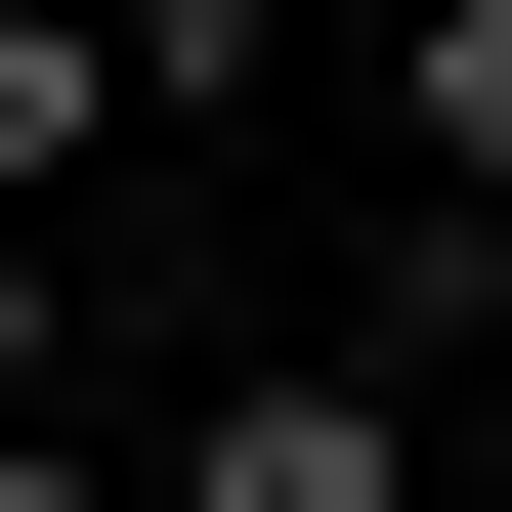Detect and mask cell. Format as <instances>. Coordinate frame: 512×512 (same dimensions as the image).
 <instances>
[{"mask_svg":"<svg viewBox=\"0 0 512 512\" xmlns=\"http://www.w3.org/2000/svg\"><path fill=\"white\" fill-rule=\"evenodd\" d=\"M171 512H427L384 342H256V384H171Z\"/></svg>","mask_w":512,"mask_h":512,"instance_id":"obj_1","label":"cell"},{"mask_svg":"<svg viewBox=\"0 0 512 512\" xmlns=\"http://www.w3.org/2000/svg\"><path fill=\"white\" fill-rule=\"evenodd\" d=\"M512 256V0H427V299Z\"/></svg>","mask_w":512,"mask_h":512,"instance_id":"obj_2","label":"cell"},{"mask_svg":"<svg viewBox=\"0 0 512 512\" xmlns=\"http://www.w3.org/2000/svg\"><path fill=\"white\" fill-rule=\"evenodd\" d=\"M86 128H128V43H86V0H0V214H43Z\"/></svg>","mask_w":512,"mask_h":512,"instance_id":"obj_3","label":"cell"},{"mask_svg":"<svg viewBox=\"0 0 512 512\" xmlns=\"http://www.w3.org/2000/svg\"><path fill=\"white\" fill-rule=\"evenodd\" d=\"M0 512H171V470H86V427H0Z\"/></svg>","mask_w":512,"mask_h":512,"instance_id":"obj_4","label":"cell"},{"mask_svg":"<svg viewBox=\"0 0 512 512\" xmlns=\"http://www.w3.org/2000/svg\"><path fill=\"white\" fill-rule=\"evenodd\" d=\"M0 427H43V214H0Z\"/></svg>","mask_w":512,"mask_h":512,"instance_id":"obj_5","label":"cell"}]
</instances>
